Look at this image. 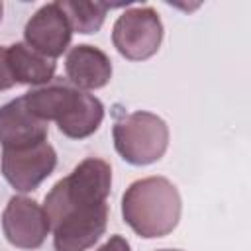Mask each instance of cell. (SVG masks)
<instances>
[{
  "label": "cell",
  "instance_id": "obj_13",
  "mask_svg": "<svg viewBox=\"0 0 251 251\" xmlns=\"http://www.w3.org/2000/svg\"><path fill=\"white\" fill-rule=\"evenodd\" d=\"M12 86H16V80H14L12 71H10V65H8L6 47L0 45V90H8Z\"/></svg>",
  "mask_w": 251,
  "mask_h": 251
},
{
  "label": "cell",
  "instance_id": "obj_16",
  "mask_svg": "<svg viewBox=\"0 0 251 251\" xmlns=\"http://www.w3.org/2000/svg\"><path fill=\"white\" fill-rule=\"evenodd\" d=\"M159 251H180V249H159Z\"/></svg>",
  "mask_w": 251,
  "mask_h": 251
},
{
  "label": "cell",
  "instance_id": "obj_10",
  "mask_svg": "<svg viewBox=\"0 0 251 251\" xmlns=\"http://www.w3.org/2000/svg\"><path fill=\"white\" fill-rule=\"evenodd\" d=\"M67 78L78 90H96L110 82L112 61L110 57L92 45H75L65 59Z\"/></svg>",
  "mask_w": 251,
  "mask_h": 251
},
{
  "label": "cell",
  "instance_id": "obj_1",
  "mask_svg": "<svg viewBox=\"0 0 251 251\" xmlns=\"http://www.w3.org/2000/svg\"><path fill=\"white\" fill-rule=\"evenodd\" d=\"M110 186V165L88 157L49 190L43 210L53 229L55 251H86L104 235Z\"/></svg>",
  "mask_w": 251,
  "mask_h": 251
},
{
  "label": "cell",
  "instance_id": "obj_2",
  "mask_svg": "<svg viewBox=\"0 0 251 251\" xmlns=\"http://www.w3.org/2000/svg\"><path fill=\"white\" fill-rule=\"evenodd\" d=\"M180 194L165 176H147L131 182L122 196L124 222L141 237H165L180 220Z\"/></svg>",
  "mask_w": 251,
  "mask_h": 251
},
{
  "label": "cell",
  "instance_id": "obj_14",
  "mask_svg": "<svg viewBox=\"0 0 251 251\" xmlns=\"http://www.w3.org/2000/svg\"><path fill=\"white\" fill-rule=\"evenodd\" d=\"M98 251H131V249H129V243H127L126 237H122V235H112Z\"/></svg>",
  "mask_w": 251,
  "mask_h": 251
},
{
  "label": "cell",
  "instance_id": "obj_3",
  "mask_svg": "<svg viewBox=\"0 0 251 251\" xmlns=\"http://www.w3.org/2000/svg\"><path fill=\"white\" fill-rule=\"evenodd\" d=\"M24 100L37 118L57 122L59 131L71 139L92 135L104 118L102 102L96 96L65 82L31 88L24 94Z\"/></svg>",
  "mask_w": 251,
  "mask_h": 251
},
{
  "label": "cell",
  "instance_id": "obj_4",
  "mask_svg": "<svg viewBox=\"0 0 251 251\" xmlns=\"http://www.w3.org/2000/svg\"><path fill=\"white\" fill-rule=\"evenodd\" d=\"M112 133L122 159L137 167L159 161L169 147V127L151 112H131L120 118Z\"/></svg>",
  "mask_w": 251,
  "mask_h": 251
},
{
  "label": "cell",
  "instance_id": "obj_11",
  "mask_svg": "<svg viewBox=\"0 0 251 251\" xmlns=\"http://www.w3.org/2000/svg\"><path fill=\"white\" fill-rule=\"evenodd\" d=\"M8 53V65L12 71V76L16 84H31L41 86L53 80L55 75V59H49L35 49H31L27 43H14L6 47Z\"/></svg>",
  "mask_w": 251,
  "mask_h": 251
},
{
  "label": "cell",
  "instance_id": "obj_8",
  "mask_svg": "<svg viewBox=\"0 0 251 251\" xmlns=\"http://www.w3.org/2000/svg\"><path fill=\"white\" fill-rule=\"evenodd\" d=\"M24 37H25V43L37 53L49 59H57L67 51L73 37V27L67 16L63 14V10L59 8V4L51 2L41 6L27 20Z\"/></svg>",
  "mask_w": 251,
  "mask_h": 251
},
{
  "label": "cell",
  "instance_id": "obj_6",
  "mask_svg": "<svg viewBox=\"0 0 251 251\" xmlns=\"http://www.w3.org/2000/svg\"><path fill=\"white\" fill-rule=\"evenodd\" d=\"M57 153L47 143L20 149H2V175L20 192L35 190L55 169Z\"/></svg>",
  "mask_w": 251,
  "mask_h": 251
},
{
  "label": "cell",
  "instance_id": "obj_9",
  "mask_svg": "<svg viewBox=\"0 0 251 251\" xmlns=\"http://www.w3.org/2000/svg\"><path fill=\"white\" fill-rule=\"evenodd\" d=\"M49 126L37 118L25 104L24 96L0 106V145L2 149L29 147L47 141Z\"/></svg>",
  "mask_w": 251,
  "mask_h": 251
},
{
  "label": "cell",
  "instance_id": "obj_5",
  "mask_svg": "<svg viewBox=\"0 0 251 251\" xmlns=\"http://www.w3.org/2000/svg\"><path fill=\"white\" fill-rule=\"evenodd\" d=\"M112 41L118 53L129 61L153 57L163 41V24L151 6L126 10L114 24Z\"/></svg>",
  "mask_w": 251,
  "mask_h": 251
},
{
  "label": "cell",
  "instance_id": "obj_7",
  "mask_svg": "<svg viewBox=\"0 0 251 251\" xmlns=\"http://www.w3.org/2000/svg\"><path fill=\"white\" fill-rule=\"evenodd\" d=\"M2 229L14 247L37 249L51 227L43 206L27 196H12L2 214Z\"/></svg>",
  "mask_w": 251,
  "mask_h": 251
},
{
  "label": "cell",
  "instance_id": "obj_12",
  "mask_svg": "<svg viewBox=\"0 0 251 251\" xmlns=\"http://www.w3.org/2000/svg\"><path fill=\"white\" fill-rule=\"evenodd\" d=\"M59 8L63 10V14L67 16L73 31L78 33H96L106 18L108 8H112L110 4L104 2H57Z\"/></svg>",
  "mask_w": 251,
  "mask_h": 251
},
{
  "label": "cell",
  "instance_id": "obj_15",
  "mask_svg": "<svg viewBox=\"0 0 251 251\" xmlns=\"http://www.w3.org/2000/svg\"><path fill=\"white\" fill-rule=\"evenodd\" d=\"M2 12H4V6H2V2H0V20H2Z\"/></svg>",
  "mask_w": 251,
  "mask_h": 251
}]
</instances>
